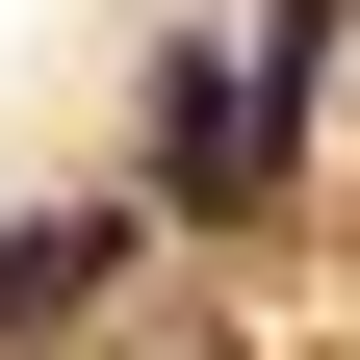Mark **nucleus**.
I'll return each mask as SVG.
<instances>
[{
	"instance_id": "1",
	"label": "nucleus",
	"mask_w": 360,
	"mask_h": 360,
	"mask_svg": "<svg viewBox=\"0 0 360 360\" xmlns=\"http://www.w3.org/2000/svg\"><path fill=\"white\" fill-rule=\"evenodd\" d=\"M103 257H129V232H103V206H52V232H0V335H52V309H77V283H103Z\"/></svg>"
}]
</instances>
